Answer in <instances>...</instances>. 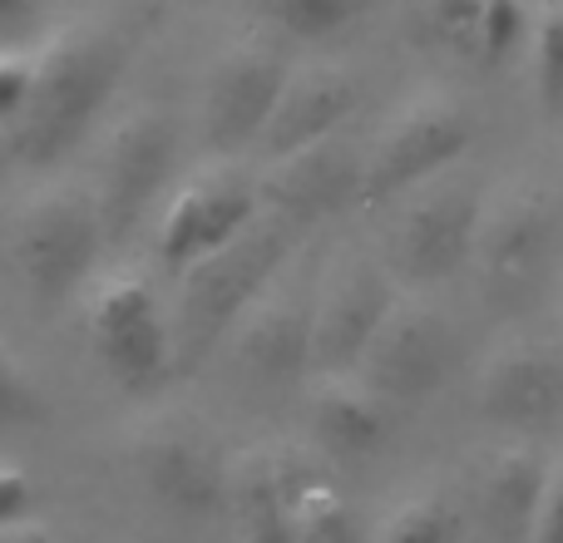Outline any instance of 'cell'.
Masks as SVG:
<instances>
[{"label": "cell", "mask_w": 563, "mask_h": 543, "mask_svg": "<svg viewBox=\"0 0 563 543\" xmlns=\"http://www.w3.org/2000/svg\"><path fill=\"white\" fill-rule=\"evenodd\" d=\"M119 45L95 25L59 30L35 55V89L25 114L10 124V148L20 164L49 168L89 134L99 109L109 104L119 85Z\"/></svg>", "instance_id": "6da1fadb"}, {"label": "cell", "mask_w": 563, "mask_h": 543, "mask_svg": "<svg viewBox=\"0 0 563 543\" xmlns=\"http://www.w3.org/2000/svg\"><path fill=\"white\" fill-rule=\"evenodd\" d=\"M95 356L124 390H154L174 370V336L144 277H104L89 297Z\"/></svg>", "instance_id": "7a4b0ae2"}, {"label": "cell", "mask_w": 563, "mask_h": 543, "mask_svg": "<svg viewBox=\"0 0 563 543\" xmlns=\"http://www.w3.org/2000/svg\"><path fill=\"white\" fill-rule=\"evenodd\" d=\"M287 257V237L277 228H247L233 247L184 272V346L203 351L238 326L247 307L263 297L277 263Z\"/></svg>", "instance_id": "3957f363"}, {"label": "cell", "mask_w": 563, "mask_h": 543, "mask_svg": "<svg viewBox=\"0 0 563 543\" xmlns=\"http://www.w3.org/2000/svg\"><path fill=\"white\" fill-rule=\"evenodd\" d=\"M104 228H99V208L85 193H45L15 233V272L30 287V297L55 307L85 281L89 263L99 257Z\"/></svg>", "instance_id": "277c9868"}, {"label": "cell", "mask_w": 563, "mask_h": 543, "mask_svg": "<svg viewBox=\"0 0 563 543\" xmlns=\"http://www.w3.org/2000/svg\"><path fill=\"white\" fill-rule=\"evenodd\" d=\"M465 148H470L465 109L450 104V99H420L376 138L371 158L361 164V198L386 203V198H400L410 188H426Z\"/></svg>", "instance_id": "5b68a950"}, {"label": "cell", "mask_w": 563, "mask_h": 543, "mask_svg": "<svg viewBox=\"0 0 563 543\" xmlns=\"http://www.w3.org/2000/svg\"><path fill=\"white\" fill-rule=\"evenodd\" d=\"M450 361H455L450 321L426 301H406V307H390L386 326L361 356L356 380L376 400H420L450 376Z\"/></svg>", "instance_id": "8992f818"}, {"label": "cell", "mask_w": 563, "mask_h": 543, "mask_svg": "<svg viewBox=\"0 0 563 543\" xmlns=\"http://www.w3.org/2000/svg\"><path fill=\"white\" fill-rule=\"evenodd\" d=\"M485 208L470 184H430L396 223V272L410 287H435L475 257Z\"/></svg>", "instance_id": "52a82bcc"}, {"label": "cell", "mask_w": 563, "mask_h": 543, "mask_svg": "<svg viewBox=\"0 0 563 543\" xmlns=\"http://www.w3.org/2000/svg\"><path fill=\"white\" fill-rule=\"evenodd\" d=\"M287 89V65L273 45L247 40L233 45L213 65L203 89V138L218 154H233L243 144H263L273 109Z\"/></svg>", "instance_id": "ba28073f"}, {"label": "cell", "mask_w": 563, "mask_h": 543, "mask_svg": "<svg viewBox=\"0 0 563 543\" xmlns=\"http://www.w3.org/2000/svg\"><path fill=\"white\" fill-rule=\"evenodd\" d=\"M168 164H174V129L154 109H134L124 124L109 134L104 164H99V228L109 233H129L139 223L154 193L164 188Z\"/></svg>", "instance_id": "9c48e42d"}, {"label": "cell", "mask_w": 563, "mask_h": 543, "mask_svg": "<svg viewBox=\"0 0 563 543\" xmlns=\"http://www.w3.org/2000/svg\"><path fill=\"white\" fill-rule=\"evenodd\" d=\"M253 188L228 174H203L174 193L164 228H158V253L174 272H188L208 263L213 253H223V247H233L253 228Z\"/></svg>", "instance_id": "30bf717a"}, {"label": "cell", "mask_w": 563, "mask_h": 543, "mask_svg": "<svg viewBox=\"0 0 563 543\" xmlns=\"http://www.w3.org/2000/svg\"><path fill=\"white\" fill-rule=\"evenodd\" d=\"M396 291L380 272L351 267L321 291V301L311 307V366L327 380L356 376L361 356L371 351L376 331L386 326Z\"/></svg>", "instance_id": "8fae6325"}, {"label": "cell", "mask_w": 563, "mask_h": 543, "mask_svg": "<svg viewBox=\"0 0 563 543\" xmlns=\"http://www.w3.org/2000/svg\"><path fill=\"white\" fill-rule=\"evenodd\" d=\"M479 410L495 425H549L563 410V361L549 346H505L479 376Z\"/></svg>", "instance_id": "7c38bea8"}, {"label": "cell", "mask_w": 563, "mask_h": 543, "mask_svg": "<svg viewBox=\"0 0 563 543\" xmlns=\"http://www.w3.org/2000/svg\"><path fill=\"white\" fill-rule=\"evenodd\" d=\"M361 89L351 75L341 69H307V75H287V89H282L273 124L263 134V148L277 158H291L301 148H317L327 138H336V129L351 119Z\"/></svg>", "instance_id": "4fadbf2b"}, {"label": "cell", "mask_w": 563, "mask_h": 543, "mask_svg": "<svg viewBox=\"0 0 563 543\" xmlns=\"http://www.w3.org/2000/svg\"><path fill=\"white\" fill-rule=\"evenodd\" d=\"M139 469L144 485L174 509H213L228 485L218 445L194 430H154L139 445Z\"/></svg>", "instance_id": "5bb4252c"}, {"label": "cell", "mask_w": 563, "mask_h": 543, "mask_svg": "<svg viewBox=\"0 0 563 543\" xmlns=\"http://www.w3.org/2000/svg\"><path fill=\"white\" fill-rule=\"evenodd\" d=\"M539 253H544V208L539 198H509L499 213L485 218L479 228V272H485L489 287H519L529 272L539 267Z\"/></svg>", "instance_id": "9a60e30c"}, {"label": "cell", "mask_w": 563, "mask_h": 543, "mask_svg": "<svg viewBox=\"0 0 563 543\" xmlns=\"http://www.w3.org/2000/svg\"><path fill=\"white\" fill-rule=\"evenodd\" d=\"M238 356L263 380H287L311 366V311L282 297V307H257L243 331Z\"/></svg>", "instance_id": "2e32d148"}, {"label": "cell", "mask_w": 563, "mask_h": 543, "mask_svg": "<svg viewBox=\"0 0 563 543\" xmlns=\"http://www.w3.org/2000/svg\"><path fill=\"white\" fill-rule=\"evenodd\" d=\"M311 420H317V435L327 450L336 455H371L386 435V415H380V400L361 386L356 376H336L317 390V406H311Z\"/></svg>", "instance_id": "e0dca14e"}, {"label": "cell", "mask_w": 563, "mask_h": 543, "mask_svg": "<svg viewBox=\"0 0 563 543\" xmlns=\"http://www.w3.org/2000/svg\"><path fill=\"white\" fill-rule=\"evenodd\" d=\"M238 543H297L291 539V495L282 489L273 459L253 455L238 489Z\"/></svg>", "instance_id": "ac0fdd59"}, {"label": "cell", "mask_w": 563, "mask_h": 543, "mask_svg": "<svg viewBox=\"0 0 563 543\" xmlns=\"http://www.w3.org/2000/svg\"><path fill=\"white\" fill-rule=\"evenodd\" d=\"M346 188H351V168L336 154V138H327L317 148H301V154L282 158V168H277V198L287 208H297V213L336 203Z\"/></svg>", "instance_id": "d6986e66"}, {"label": "cell", "mask_w": 563, "mask_h": 543, "mask_svg": "<svg viewBox=\"0 0 563 543\" xmlns=\"http://www.w3.org/2000/svg\"><path fill=\"white\" fill-rule=\"evenodd\" d=\"M291 539L297 543H356V519L327 485H301L291 495Z\"/></svg>", "instance_id": "ffe728a7"}, {"label": "cell", "mask_w": 563, "mask_h": 543, "mask_svg": "<svg viewBox=\"0 0 563 543\" xmlns=\"http://www.w3.org/2000/svg\"><path fill=\"white\" fill-rule=\"evenodd\" d=\"M273 25H282L287 35L301 40H321V35H336L351 15H356V0H253Z\"/></svg>", "instance_id": "44dd1931"}, {"label": "cell", "mask_w": 563, "mask_h": 543, "mask_svg": "<svg viewBox=\"0 0 563 543\" xmlns=\"http://www.w3.org/2000/svg\"><path fill=\"white\" fill-rule=\"evenodd\" d=\"M534 85L549 109L563 104V5H544L534 20Z\"/></svg>", "instance_id": "7402d4cb"}, {"label": "cell", "mask_w": 563, "mask_h": 543, "mask_svg": "<svg viewBox=\"0 0 563 543\" xmlns=\"http://www.w3.org/2000/svg\"><path fill=\"white\" fill-rule=\"evenodd\" d=\"M525 30H529L525 0H479V55L485 59L515 55Z\"/></svg>", "instance_id": "603a6c76"}, {"label": "cell", "mask_w": 563, "mask_h": 543, "mask_svg": "<svg viewBox=\"0 0 563 543\" xmlns=\"http://www.w3.org/2000/svg\"><path fill=\"white\" fill-rule=\"evenodd\" d=\"M455 534H460L455 514H450L445 505H435V499H420V505L400 509V514L390 519L380 543H455Z\"/></svg>", "instance_id": "cb8c5ba5"}, {"label": "cell", "mask_w": 563, "mask_h": 543, "mask_svg": "<svg viewBox=\"0 0 563 543\" xmlns=\"http://www.w3.org/2000/svg\"><path fill=\"white\" fill-rule=\"evenodd\" d=\"M426 20L450 49H479V0H426Z\"/></svg>", "instance_id": "d4e9b609"}, {"label": "cell", "mask_w": 563, "mask_h": 543, "mask_svg": "<svg viewBox=\"0 0 563 543\" xmlns=\"http://www.w3.org/2000/svg\"><path fill=\"white\" fill-rule=\"evenodd\" d=\"M35 89V55L30 49H0V124H15Z\"/></svg>", "instance_id": "484cf974"}, {"label": "cell", "mask_w": 563, "mask_h": 543, "mask_svg": "<svg viewBox=\"0 0 563 543\" xmlns=\"http://www.w3.org/2000/svg\"><path fill=\"white\" fill-rule=\"evenodd\" d=\"M40 410V396L35 386H30L25 366L15 361V351L0 341V425H20V420H30Z\"/></svg>", "instance_id": "4316f807"}, {"label": "cell", "mask_w": 563, "mask_h": 543, "mask_svg": "<svg viewBox=\"0 0 563 543\" xmlns=\"http://www.w3.org/2000/svg\"><path fill=\"white\" fill-rule=\"evenodd\" d=\"M534 543H563V465H554L534 499Z\"/></svg>", "instance_id": "83f0119b"}, {"label": "cell", "mask_w": 563, "mask_h": 543, "mask_svg": "<svg viewBox=\"0 0 563 543\" xmlns=\"http://www.w3.org/2000/svg\"><path fill=\"white\" fill-rule=\"evenodd\" d=\"M30 499H35V485L20 465H0V529L20 524L30 514Z\"/></svg>", "instance_id": "f1b7e54d"}, {"label": "cell", "mask_w": 563, "mask_h": 543, "mask_svg": "<svg viewBox=\"0 0 563 543\" xmlns=\"http://www.w3.org/2000/svg\"><path fill=\"white\" fill-rule=\"evenodd\" d=\"M0 543H59V539L49 534V529L25 524V519H20V524H5V529H0Z\"/></svg>", "instance_id": "f546056e"}, {"label": "cell", "mask_w": 563, "mask_h": 543, "mask_svg": "<svg viewBox=\"0 0 563 543\" xmlns=\"http://www.w3.org/2000/svg\"><path fill=\"white\" fill-rule=\"evenodd\" d=\"M30 10V0H0V25H10V20H20Z\"/></svg>", "instance_id": "4dcf8cb0"}]
</instances>
